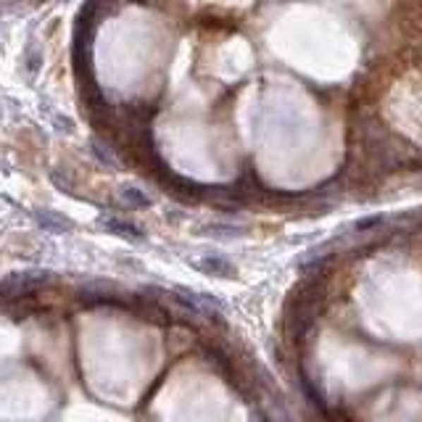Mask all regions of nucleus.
I'll list each match as a JSON object with an SVG mask.
<instances>
[{
    "instance_id": "1",
    "label": "nucleus",
    "mask_w": 422,
    "mask_h": 422,
    "mask_svg": "<svg viewBox=\"0 0 422 422\" xmlns=\"http://www.w3.org/2000/svg\"><path fill=\"white\" fill-rule=\"evenodd\" d=\"M193 267L206 272V275H214V277H235V275H238L235 264L227 262L224 256H217V253H206L198 262H193Z\"/></svg>"
},
{
    "instance_id": "2",
    "label": "nucleus",
    "mask_w": 422,
    "mask_h": 422,
    "mask_svg": "<svg viewBox=\"0 0 422 422\" xmlns=\"http://www.w3.org/2000/svg\"><path fill=\"white\" fill-rule=\"evenodd\" d=\"M206 356H209V362L217 367V370L222 372V375H230V359L224 356V354H219V351H214V349H209L206 351Z\"/></svg>"
}]
</instances>
